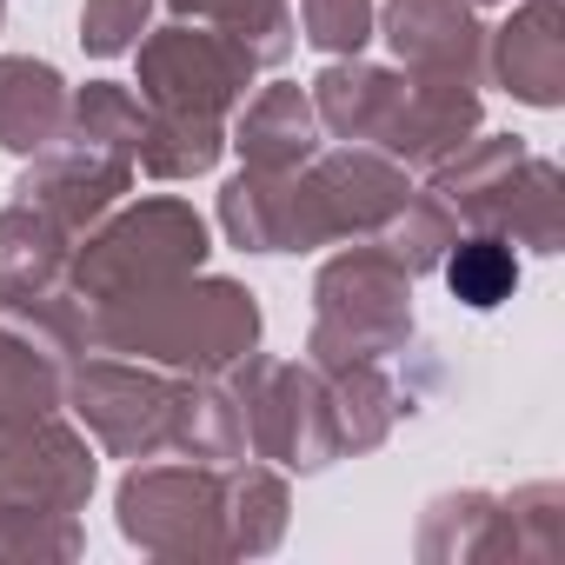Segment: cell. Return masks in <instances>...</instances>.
Returning a JSON list of instances; mask_svg holds the SVG:
<instances>
[{
	"mask_svg": "<svg viewBox=\"0 0 565 565\" xmlns=\"http://www.w3.org/2000/svg\"><path fill=\"white\" fill-rule=\"evenodd\" d=\"M47 413H67V360L0 327V426H28Z\"/></svg>",
	"mask_w": 565,
	"mask_h": 565,
	"instance_id": "cell-29",
	"label": "cell"
},
{
	"mask_svg": "<svg viewBox=\"0 0 565 565\" xmlns=\"http://www.w3.org/2000/svg\"><path fill=\"white\" fill-rule=\"evenodd\" d=\"M233 386L246 399V446L266 466H279V472H327L340 459L327 380H320L313 360H273V353L253 347L233 366Z\"/></svg>",
	"mask_w": 565,
	"mask_h": 565,
	"instance_id": "cell-6",
	"label": "cell"
},
{
	"mask_svg": "<svg viewBox=\"0 0 565 565\" xmlns=\"http://www.w3.org/2000/svg\"><path fill=\"white\" fill-rule=\"evenodd\" d=\"M406 200H413V173L380 147H347V140L320 147L307 167H294V253L373 239Z\"/></svg>",
	"mask_w": 565,
	"mask_h": 565,
	"instance_id": "cell-5",
	"label": "cell"
},
{
	"mask_svg": "<svg viewBox=\"0 0 565 565\" xmlns=\"http://www.w3.org/2000/svg\"><path fill=\"white\" fill-rule=\"evenodd\" d=\"M558 519H565V486L532 479L519 492H505V532H512V558L552 565L558 558Z\"/></svg>",
	"mask_w": 565,
	"mask_h": 565,
	"instance_id": "cell-32",
	"label": "cell"
},
{
	"mask_svg": "<svg viewBox=\"0 0 565 565\" xmlns=\"http://www.w3.org/2000/svg\"><path fill=\"white\" fill-rule=\"evenodd\" d=\"M294 28H300V41L320 47L327 61L366 54V41H373V28H380V0H300Z\"/></svg>",
	"mask_w": 565,
	"mask_h": 565,
	"instance_id": "cell-34",
	"label": "cell"
},
{
	"mask_svg": "<svg viewBox=\"0 0 565 565\" xmlns=\"http://www.w3.org/2000/svg\"><path fill=\"white\" fill-rule=\"evenodd\" d=\"M220 153H226V120L147 107L140 147H134V173H153V180H200V173L220 167Z\"/></svg>",
	"mask_w": 565,
	"mask_h": 565,
	"instance_id": "cell-23",
	"label": "cell"
},
{
	"mask_svg": "<svg viewBox=\"0 0 565 565\" xmlns=\"http://www.w3.org/2000/svg\"><path fill=\"white\" fill-rule=\"evenodd\" d=\"M486 81L505 87L519 107H565V8L558 0H519V8L486 28Z\"/></svg>",
	"mask_w": 565,
	"mask_h": 565,
	"instance_id": "cell-13",
	"label": "cell"
},
{
	"mask_svg": "<svg viewBox=\"0 0 565 565\" xmlns=\"http://www.w3.org/2000/svg\"><path fill=\"white\" fill-rule=\"evenodd\" d=\"M226 147L239 153V167H273V173L307 167V160L327 147L320 114H313V94L294 87V81L259 87L253 100H239V120H233Z\"/></svg>",
	"mask_w": 565,
	"mask_h": 565,
	"instance_id": "cell-14",
	"label": "cell"
},
{
	"mask_svg": "<svg viewBox=\"0 0 565 565\" xmlns=\"http://www.w3.org/2000/svg\"><path fill=\"white\" fill-rule=\"evenodd\" d=\"M259 327H266L259 320V294L246 287V279H226V273L200 266V273L167 279V287H153V294L94 307L87 313V347L147 360V366L186 380V373L239 366L259 347Z\"/></svg>",
	"mask_w": 565,
	"mask_h": 565,
	"instance_id": "cell-1",
	"label": "cell"
},
{
	"mask_svg": "<svg viewBox=\"0 0 565 565\" xmlns=\"http://www.w3.org/2000/svg\"><path fill=\"white\" fill-rule=\"evenodd\" d=\"M320 380H327L340 459L347 452H380L393 439V426L413 413V399L399 393V380L386 373V360H320Z\"/></svg>",
	"mask_w": 565,
	"mask_h": 565,
	"instance_id": "cell-18",
	"label": "cell"
},
{
	"mask_svg": "<svg viewBox=\"0 0 565 565\" xmlns=\"http://www.w3.org/2000/svg\"><path fill=\"white\" fill-rule=\"evenodd\" d=\"M173 393L180 380L127 360V353H81L67 366V413L107 459H153L173 446Z\"/></svg>",
	"mask_w": 565,
	"mask_h": 565,
	"instance_id": "cell-8",
	"label": "cell"
},
{
	"mask_svg": "<svg viewBox=\"0 0 565 565\" xmlns=\"http://www.w3.org/2000/svg\"><path fill=\"white\" fill-rule=\"evenodd\" d=\"M206 253H213V233H206V220L193 213V200H180V193H147V200H120L114 213H100V220L74 239L67 287H74V300L94 313V307H114V300H134V294L167 287V279L200 273Z\"/></svg>",
	"mask_w": 565,
	"mask_h": 565,
	"instance_id": "cell-2",
	"label": "cell"
},
{
	"mask_svg": "<svg viewBox=\"0 0 565 565\" xmlns=\"http://www.w3.org/2000/svg\"><path fill=\"white\" fill-rule=\"evenodd\" d=\"M140 127H147V100H140L134 87H120V81H87V87L67 94L61 140L94 147V153H114V160H134Z\"/></svg>",
	"mask_w": 565,
	"mask_h": 565,
	"instance_id": "cell-27",
	"label": "cell"
},
{
	"mask_svg": "<svg viewBox=\"0 0 565 565\" xmlns=\"http://www.w3.org/2000/svg\"><path fill=\"white\" fill-rule=\"evenodd\" d=\"M413 333V273L380 239H340V253L313 273L307 360H393Z\"/></svg>",
	"mask_w": 565,
	"mask_h": 565,
	"instance_id": "cell-3",
	"label": "cell"
},
{
	"mask_svg": "<svg viewBox=\"0 0 565 565\" xmlns=\"http://www.w3.org/2000/svg\"><path fill=\"white\" fill-rule=\"evenodd\" d=\"M486 127V107H479V87H466V81H433V74H406L399 81V100H393V114H386V127H380V153L386 160H399L406 173L419 167V173H433L446 153H459L472 134Z\"/></svg>",
	"mask_w": 565,
	"mask_h": 565,
	"instance_id": "cell-12",
	"label": "cell"
},
{
	"mask_svg": "<svg viewBox=\"0 0 565 565\" xmlns=\"http://www.w3.org/2000/svg\"><path fill=\"white\" fill-rule=\"evenodd\" d=\"M439 273H446V287H452L459 307L492 313V307H505L519 294V246L505 233H492V226H459V239L446 246Z\"/></svg>",
	"mask_w": 565,
	"mask_h": 565,
	"instance_id": "cell-24",
	"label": "cell"
},
{
	"mask_svg": "<svg viewBox=\"0 0 565 565\" xmlns=\"http://www.w3.org/2000/svg\"><path fill=\"white\" fill-rule=\"evenodd\" d=\"M525 140L519 134H472L459 153H446L426 180V193H439L452 206L459 226H492L499 233V213H505V193H512V173L525 167Z\"/></svg>",
	"mask_w": 565,
	"mask_h": 565,
	"instance_id": "cell-15",
	"label": "cell"
},
{
	"mask_svg": "<svg viewBox=\"0 0 565 565\" xmlns=\"http://www.w3.org/2000/svg\"><path fill=\"white\" fill-rule=\"evenodd\" d=\"M0 21H8V0H0Z\"/></svg>",
	"mask_w": 565,
	"mask_h": 565,
	"instance_id": "cell-37",
	"label": "cell"
},
{
	"mask_svg": "<svg viewBox=\"0 0 565 565\" xmlns=\"http://www.w3.org/2000/svg\"><path fill=\"white\" fill-rule=\"evenodd\" d=\"M399 81L406 67H380L366 54H340L313 74V114H320V134L327 140H347V147H373L393 100H399Z\"/></svg>",
	"mask_w": 565,
	"mask_h": 565,
	"instance_id": "cell-16",
	"label": "cell"
},
{
	"mask_svg": "<svg viewBox=\"0 0 565 565\" xmlns=\"http://www.w3.org/2000/svg\"><path fill=\"white\" fill-rule=\"evenodd\" d=\"M167 8H173V21H206V28L239 34L259 67H279L300 41L287 0H167Z\"/></svg>",
	"mask_w": 565,
	"mask_h": 565,
	"instance_id": "cell-30",
	"label": "cell"
},
{
	"mask_svg": "<svg viewBox=\"0 0 565 565\" xmlns=\"http://www.w3.org/2000/svg\"><path fill=\"white\" fill-rule=\"evenodd\" d=\"M373 239H380V246H386L413 279H419V273H439L446 246L459 239V220H452V206H446L439 193H419V186H413V200H406V206H399Z\"/></svg>",
	"mask_w": 565,
	"mask_h": 565,
	"instance_id": "cell-31",
	"label": "cell"
},
{
	"mask_svg": "<svg viewBox=\"0 0 565 565\" xmlns=\"http://www.w3.org/2000/svg\"><path fill=\"white\" fill-rule=\"evenodd\" d=\"M287 519H294L287 472L253 466V459L226 466V558H266L287 539Z\"/></svg>",
	"mask_w": 565,
	"mask_h": 565,
	"instance_id": "cell-22",
	"label": "cell"
},
{
	"mask_svg": "<svg viewBox=\"0 0 565 565\" xmlns=\"http://www.w3.org/2000/svg\"><path fill=\"white\" fill-rule=\"evenodd\" d=\"M266 67L253 61V47L226 28H206V21H167V28H147L140 47H134V87L147 107H173V114H213L226 120L246 87L259 81Z\"/></svg>",
	"mask_w": 565,
	"mask_h": 565,
	"instance_id": "cell-7",
	"label": "cell"
},
{
	"mask_svg": "<svg viewBox=\"0 0 565 565\" xmlns=\"http://www.w3.org/2000/svg\"><path fill=\"white\" fill-rule=\"evenodd\" d=\"M147 28H153V0H87V8H81V47L94 61L134 54Z\"/></svg>",
	"mask_w": 565,
	"mask_h": 565,
	"instance_id": "cell-35",
	"label": "cell"
},
{
	"mask_svg": "<svg viewBox=\"0 0 565 565\" xmlns=\"http://www.w3.org/2000/svg\"><path fill=\"white\" fill-rule=\"evenodd\" d=\"M220 233L239 253H294V173L239 167L220 186Z\"/></svg>",
	"mask_w": 565,
	"mask_h": 565,
	"instance_id": "cell-21",
	"label": "cell"
},
{
	"mask_svg": "<svg viewBox=\"0 0 565 565\" xmlns=\"http://www.w3.org/2000/svg\"><path fill=\"white\" fill-rule=\"evenodd\" d=\"M120 539L147 558L173 565H213L226 558V466L200 459H134V472L114 486Z\"/></svg>",
	"mask_w": 565,
	"mask_h": 565,
	"instance_id": "cell-4",
	"label": "cell"
},
{
	"mask_svg": "<svg viewBox=\"0 0 565 565\" xmlns=\"http://www.w3.org/2000/svg\"><path fill=\"white\" fill-rule=\"evenodd\" d=\"M393 61L406 74H433V81H486V21L472 0H386L380 28Z\"/></svg>",
	"mask_w": 565,
	"mask_h": 565,
	"instance_id": "cell-10",
	"label": "cell"
},
{
	"mask_svg": "<svg viewBox=\"0 0 565 565\" xmlns=\"http://www.w3.org/2000/svg\"><path fill=\"white\" fill-rule=\"evenodd\" d=\"M100 479L94 439L47 413L28 426H0V512H87Z\"/></svg>",
	"mask_w": 565,
	"mask_h": 565,
	"instance_id": "cell-9",
	"label": "cell"
},
{
	"mask_svg": "<svg viewBox=\"0 0 565 565\" xmlns=\"http://www.w3.org/2000/svg\"><path fill=\"white\" fill-rule=\"evenodd\" d=\"M472 8H499V0H472Z\"/></svg>",
	"mask_w": 565,
	"mask_h": 565,
	"instance_id": "cell-36",
	"label": "cell"
},
{
	"mask_svg": "<svg viewBox=\"0 0 565 565\" xmlns=\"http://www.w3.org/2000/svg\"><path fill=\"white\" fill-rule=\"evenodd\" d=\"M67 81L54 61H34V54H0V147L8 153H41L61 140V120H67Z\"/></svg>",
	"mask_w": 565,
	"mask_h": 565,
	"instance_id": "cell-20",
	"label": "cell"
},
{
	"mask_svg": "<svg viewBox=\"0 0 565 565\" xmlns=\"http://www.w3.org/2000/svg\"><path fill=\"white\" fill-rule=\"evenodd\" d=\"M81 545H87L81 512H0V558L61 565V558H81Z\"/></svg>",
	"mask_w": 565,
	"mask_h": 565,
	"instance_id": "cell-33",
	"label": "cell"
},
{
	"mask_svg": "<svg viewBox=\"0 0 565 565\" xmlns=\"http://www.w3.org/2000/svg\"><path fill=\"white\" fill-rule=\"evenodd\" d=\"M134 193V160H114V153H94V147H74V140H54L41 153H28L21 180H14V200H28L34 213H47L54 226H67L74 239L114 213L120 200Z\"/></svg>",
	"mask_w": 565,
	"mask_h": 565,
	"instance_id": "cell-11",
	"label": "cell"
},
{
	"mask_svg": "<svg viewBox=\"0 0 565 565\" xmlns=\"http://www.w3.org/2000/svg\"><path fill=\"white\" fill-rule=\"evenodd\" d=\"M413 552L426 565H492V558H512L505 499L499 492H479V486H459V492L426 499Z\"/></svg>",
	"mask_w": 565,
	"mask_h": 565,
	"instance_id": "cell-17",
	"label": "cell"
},
{
	"mask_svg": "<svg viewBox=\"0 0 565 565\" xmlns=\"http://www.w3.org/2000/svg\"><path fill=\"white\" fill-rule=\"evenodd\" d=\"M180 459H200V466H233L246 459V399L233 386V366L226 373H186L180 393H173V446Z\"/></svg>",
	"mask_w": 565,
	"mask_h": 565,
	"instance_id": "cell-19",
	"label": "cell"
},
{
	"mask_svg": "<svg viewBox=\"0 0 565 565\" xmlns=\"http://www.w3.org/2000/svg\"><path fill=\"white\" fill-rule=\"evenodd\" d=\"M499 233L539 259H552L565 246V173L558 160L545 153H525V167L512 173V193H505V213H499Z\"/></svg>",
	"mask_w": 565,
	"mask_h": 565,
	"instance_id": "cell-26",
	"label": "cell"
},
{
	"mask_svg": "<svg viewBox=\"0 0 565 565\" xmlns=\"http://www.w3.org/2000/svg\"><path fill=\"white\" fill-rule=\"evenodd\" d=\"M74 233L34 213L28 200L0 206V287H67Z\"/></svg>",
	"mask_w": 565,
	"mask_h": 565,
	"instance_id": "cell-25",
	"label": "cell"
},
{
	"mask_svg": "<svg viewBox=\"0 0 565 565\" xmlns=\"http://www.w3.org/2000/svg\"><path fill=\"white\" fill-rule=\"evenodd\" d=\"M0 327L34 340L41 353H54L67 366L81 353H94L87 347V307L74 300V287H0Z\"/></svg>",
	"mask_w": 565,
	"mask_h": 565,
	"instance_id": "cell-28",
	"label": "cell"
}]
</instances>
